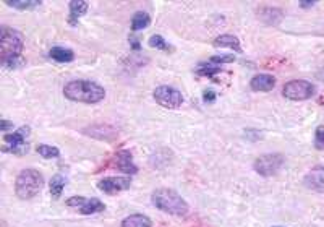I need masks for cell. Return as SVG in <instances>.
<instances>
[{
	"label": "cell",
	"instance_id": "cell-3",
	"mask_svg": "<svg viewBox=\"0 0 324 227\" xmlns=\"http://www.w3.org/2000/svg\"><path fill=\"white\" fill-rule=\"evenodd\" d=\"M44 187V177L42 174L36 169H23L18 174L15 182V192L18 198L21 200H31L42 190Z\"/></svg>",
	"mask_w": 324,
	"mask_h": 227
},
{
	"label": "cell",
	"instance_id": "cell-21",
	"mask_svg": "<svg viewBox=\"0 0 324 227\" xmlns=\"http://www.w3.org/2000/svg\"><path fill=\"white\" fill-rule=\"evenodd\" d=\"M5 3L16 10H34L42 5L41 0H5Z\"/></svg>",
	"mask_w": 324,
	"mask_h": 227
},
{
	"label": "cell",
	"instance_id": "cell-24",
	"mask_svg": "<svg viewBox=\"0 0 324 227\" xmlns=\"http://www.w3.org/2000/svg\"><path fill=\"white\" fill-rule=\"evenodd\" d=\"M37 153L45 159H52V158H58V156H60V149L57 146H50V145H39Z\"/></svg>",
	"mask_w": 324,
	"mask_h": 227
},
{
	"label": "cell",
	"instance_id": "cell-20",
	"mask_svg": "<svg viewBox=\"0 0 324 227\" xmlns=\"http://www.w3.org/2000/svg\"><path fill=\"white\" fill-rule=\"evenodd\" d=\"M258 13H259V16L263 18V21L269 23V24H276L281 21V18H282V11L279 8H271V6H263Z\"/></svg>",
	"mask_w": 324,
	"mask_h": 227
},
{
	"label": "cell",
	"instance_id": "cell-10",
	"mask_svg": "<svg viewBox=\"0 0 324 227\" xmlns=\"http://www.w3.org/2000/svg\"><path fill=\"white\" fill-rule=\"evenodd\" d=\"M115 167L119 169L120 172L133 175L138 172V167L135 166L133 162V156L130 153V149H122V151L117 153L115 156Z\"/></svg>",
	"mask_w": 324,
	"mask_h": 227
},
{
	"label": "cell",
	"instance_id": "cell-23",
	"mask_svg": "<svg viewBox=\"0 0 324 227\" xmlns=\"http://www.w3.org/2000/svg\"><path fill=\"white\" fill-rule=\"evenodd\" d=\"M219 71H222V70H220V67H217V65H214L211 62L201 63L199 67L196 68V73L201 75V76H214V75H217Z\"/></svg>",
	"mask_w": 324,
	"mask_h": 227
},
{
	"label": "cell",
	"instance_id": "cell-34",
	"mask_svg": "<svg viewBox=\"0 0 324 227\" xmlns=\"http://www.w3.org/2000/svg\"><path fill=\"white\" fill-rule=\"evenodd\" d=\"M274 227H282V226H274Z\"/></svg>",
	"mask_w": 324,
	"mask_h": 227
},
{
	"label": "cell",
	"instance_id": "cell-25",
	"mask_svg": "<svg viewBox=\"0 0 324 227\" xmlns=\"http://www.w3.org/2000/svg\"><path fill=\"white\" fill-rule=\"evenodd\" d=\"M149 45L154 49H159V50H168L170 49V45H168L165 41H164V37L159 36V34H154L149 37Z\"/></svg>",
	"mask_w": 324,
	"mask_h": 227
},
{
	"label": "cell",
	"instance_id": "cell-4",
	"mask_svg": "<svg viewBox=\"0 0 324 227\" xmlns=\"http://www.w3.org/2000/svg\"><path fill=\"white\" fill-rule=\"evenodd\" d=\"M24 47V37L18 29L2 26L0 28V58L21 55Z\"/></svg>",
	"mask_w": 324,
	"mask_h": 227
},
{
	"label": "cell",
	"instance_id": "cell-30",
	"mask_svg": "<svg viewBox=\"0 0 324 227\" xmlns=\"http://www.w3.org/2000/svg\"><path fill=\"white\" fill-rule=\"evenodd\" d=\"M214 99H216V93H214L212 89L204 91V101H206V102H212Z\"/></svg>",
	"mask_w": 324,
	"mask_h": 227
},
{
	"label": "cell",
	"instance_id": "cell-1",
	"mask_svg": "<svg viewBox=\"0 0 324 227\" xmlns=\"http://www.w3.org/2000/svg\"><path fill=\"white\" fill-rule=\"evenodd\" d=\"M63 96L73 102L97 104L106 97V89L89 80H73L65 84Z\"/></svg>",
	"mask_w": 324,
	"mask_h": 227
},
{
	"label": "cell",
	"instance_id": "cell-28",
	"mask_svg": "<svg viewBox=\"0 0 324 227\" xmlns=\"http://www.w3.org/2000/svg\"><path fill=\"white\" fill-rule=\"evenodd\" d=\"M86 200H88V198H84V197H71V198L67 200V205H68V206H78V208H81Z\"/></svg>",
	"mask_w": 324,
	"mask_h": 227
},
{
	"label": "cell",
	"instance_id": "cell-13",
	"mask_svg": "<svg viewBox=\"0 0 324 227\" xmlns=\"http://www.w3.org/2000/svg\"><path fill=\"white\" fill-rule=\"evenodd\" d=\"M120 226L122 227H151L153 223L148 216H145V214L135 213V214H130V216L123 219Z\"/></svg>",
	"mask_w": 324,
	"mask_h": 227
},
{
	"label": "cell",
	"instance_id": "cell-8",
	"mask_svg": "<svg viewBox=\"0 0 324 227\" xmlns=\"http://www.w3.org/2000/svg\"><path fill=\"white\" fill-rule=\"evenodd\" d=\"M284 166V156L272 153V154H264L259 156L255 161V171L263 175V177H271V175H276Z\"/></svg>",
	"mask_w": 324,
	"mask_h": 227
},
{
	"label": "cell",
	"instance_id": "cell-16",
	"mask_svg": "<svg viewBox=\"0 0 324 227\" xmlns=\"http://www.w3.org/2000/svg\"><path fill=\"white\" fill-rule=\"evenodd\" d=\"M214 45L216 47H229L237 52H242V47H240V41L232 34H222L214 39Z\"/></svg>",
	"mask_w": 324,
	"mask_h": 227
},
{
	"label": "cell",
	"instance_id": "cell-29",
	"mask_svg": "<svg viewBox=\"0 0 324 227\" xmlns=\"http://www.w3.org/2000/svg\"><path fill=\"white\" fill-rule=\"evenodd\" d=\"M10 128H13V123H11L10 120H5V119H3L2 122H0V130H2L3 133L8 132Z\"/></svg>",
	"mask_w": 324,
	"mask_h": 227
},
{
	"label": "cell",
	"instance_id": "cell-19",
	"mask_svg": "<svg viewBox=\"0 0 324 227\" xmlns=\"http://www.w3.org/2000/svg\"><path fill=\"white\" fill-rule=\"evenodd\" d=\"M65 185H67V179L63 177L62 174H57L50 179V197L54 200L60 198V195L63 192Z\"/></svg>",
	"mask_w": 324,
	"mask_h": 227
},
{
	"label": "cell",
	"instance_id": "cell-15",
	"mask_svg": "<svg viewBox=\"0 0 324 227\" xmlns=\"http://www.w3.org/2000/svg\"><path fill=\"white\" fill-rule=\"evenodd\" d=\"M305 185L313 188V190L324 192V171L318 169V171L310 172L307 177H305Z\"/></svg>",
	"mask_w": 324,
	"mask_h": 227
},
{
	"label": "cell",
	"instance_id": "cell-22",
	"mask_svg": "<svg viewBox=\"0 0 324 227\" xmlns=\"http://www.w3.org/2000/svg\"><path fill=\"white\" fill-rule=\"evenodd\" d=\"M2 68L3 70H8V71H13V70H18V68H23L26 65V60L23 55H13V57H5L2 58Z\"/></svg>",
	"mask_w": 324,
	"mask_h": 227
},
{
	"label": "cell",
	"instance_id": "cell-14",
	"mask_svg": "<svg viewBox=\"0 0 324 227\" xmlns=\"http://www.w3.org/2000/svg\"><path fill=\"white\" fill-rule=\"evenodd\" d=\"M49 55L52 60H55L58 63H70V62H73V58H75L73 50L60 47V45H54V47L50 49Z\"/></svg>",
	"mask_w": 324,
	"mask_h": 227
},
{
	"label": "cell",
	"instance_id": "cell-6",
	"mask_svg": "<svg viewBox=\"0 0 324 227\" xmlns=\"http://www.w3.org/2000/svg\"><path fill=\"white\" fill-rule=\"evenodd\" d=\"M31 133V128L28 125H24L21 128H18L16 132L6 133L5 135V143L3 153H13V154H24L28 153V136Z\"/></svg>",
	"mask_w": 324,
	"mask_h": 227
},
{
	"label": "cell",
	"instance_id": "cell-18",
	"mask_svg": "<svg viewBox=\"0 0 324 227\" xmlns=\"http://www.w3.org/2000/svg\"><path fill=\"white\" fill-rule=\"evenodd\" d=\"M149 24H151V16L145 11H136L132 16V31L133 32L146 29Z\"/></svg>",
	"mask_w": 324,
	"mask_h": 227
},
{
	"label": "cell",
	"instance_id": "cell-12",
	"mask_svg": "<svg viewBox=\"0 0 324 227\" xmlns=\"http://www.w3.org/2000/svg\"><path fill=\"white\" fill-rule=\"evenodd\" d=\"M89 3L84 2V0H71L70 2V15H68V24L70 26H76L78 19H80L84 13L88 11Z\"/></svg>",
	"mask_w": 324,
	"mask_h": 227
},
{
	"label": "cell",
	"instance_id": "cell-33",
	"mask_svg": "<svg viewBox=\"0 0 324 227\" xmlns=\"http://www.w3.org/2000/svg\"><path fill=\"white\" fill-rule=\"evenodd\" d=\"M316 78H318L320 81H324V68H321V70L316 71Z\"/></svg>",
	"mask_w": 324,
	"mask_h": 227
},
{
	"label": "cell",
	"instance_id": "cell-26",
	"mask_svg": "<svg viewBox=\"0 0 324 227\" xmlns=\"http://www.w3.org/2000/svg\"><path fill=\"white\" fill-rule=\"evenodd\" d=\"M315 146L318 149H324V125H320L315 132Z\"/></svg>",
	"mask_w": 324,
	"mask_h": 227
},
{
	"label": "cell",
	"instance_id": "cell-27",
	"mask_svg": "<svg viewBox=\"0 0 324 227\" xmlns=\"http://www.w3.org/2000/svg\"><path fill=\"white\" fill-rule=\"evenodd\" d=\"M209 62L217 65V63H230V62H235V57L232 54H225V55H214L209 58Z\"/></svg>",
	"mask_w": 324,
	"mask_h": 227
},
{
	"label": "cell",
	"instance_id": "cell-7",
	"mask_svg": "<svg viewBox=\"0 0 324 227\" xmlns=\"http://www.w3.org/2000/svg\"><path fill=\"white\" fill-rule=\"evenodd\" d=\"M153 97L159 106L165 109H178L183 104V94L172 86H158L153 91Z\"/></svg>",
	"mask_w": 324,
	"mask_h": 227
},
{
	"label": "cell",
	"instance_id": "cell-17",
	"mask_svg": "<svg viewBox=\"0 0 324 227\" xmlns=\"http://www.w3.org/2000/svg\"><path fill=\"white\" fill-rule=\"evenodd\" d=\"M106 210V205L102 203L99 198H88L84 201V205L80 208V213L88 216V214H94V213H101Z\"/></svg>",
	"mask_w": 324,
	"mask_h": 227
},
{
	"label": "cell",
	"instance_id": "cell-5",
	"mask_svg": "<svg viewBox=\"0 0 324 227\" xmlns=\"http://www.w3.org/2000/svg\"><path fill=\"white\" fill-rule=\"evenodd\" d=\"M316 93V88L307 80H292L284 84L282 94L290 101H307L313 97Z\"/></svg>",
	"mask_w": 324,
	"mask_h": 227
},
{
	"label": "cell",
	"instance_id": "cell-32",
	"mask_svg": "<svg viewBox=\"0 0 324 227\" xmlns=\"http://www.w3.org/2000/svg\"><path fill=\"white\" fill-rule=\"evenodd\" d=\"M128 41H130V44H132V47H133L135 50H140V45H141V44H140V41H138V39H136L135 36H130Z\"/></svg>",
	"mask_w": 324,
	"mask_h": 227
},
{
	"label": "cell",
	"instance_id": "cell-31",
	"mask_svg": "<svg viewBox=\"0 0 324 227\" xmlns=\"http://www.w3.org/2000/svg\"><path fill=\"white\" fill-rule=\"evenodd\" d=\"M298 5L302 6V8H310V6L316 5L315 0H302V2H298Z\"/></svg>",
	"mask_w": 324,
	"mask_h": 227
},
{
	"label": "cell",
	"instance_id": "cell-11",
	"mask_svg": "<svg viewBox=\"0 0 324 227\" xmlns=\"http://www.w3.org/2000/svg\"><path fill=\"white\" fill-rule=\"evenodd\" d=\"M276 86V78L268 73H259L255 75L250 81V88L256 93H268V91L274 89Z\"/></svg>",
	"mask_w": 324,
	"mask_h": 227
},
{
	"label": "cell",
	"instance_id": "cell-2",
	"mask_svg": "<svg viewBox=\"0 0 324 227\" xmlns=\"http://www.w3.org/2000/svg\"><path fill=\"white\" fill-rule=\"evenodd\" d=\"M151 201L158 210L173 214V216H185L190 210L185 198L172 188H156L151 195Z\"/></svg>",
	"mask_w": 324,
	"mask_h": 227
},
{
	"label": "cell",
	"instance_id": "cell-9",
	"mask_svg": "<svg viewBox=\"0 0 324 227\" xmlns=\"http://www.w3.org/2000/svg\"><path fill=\"white\" fill-rule=\"evenodd\" d=\"M130 185H132V177H106L97 182L99 190L109 195L127 190V188H130Z\"/></svg>",
	"mask_w": 324,
	"mask_h": 227
}]
</instances>
